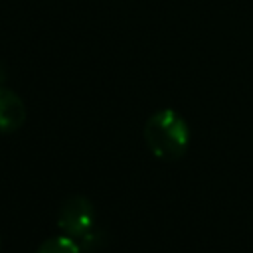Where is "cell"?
Here are the masks:
<instances>
[{"label":"cell","mask_w":253,"mask_h":253,"mask_svg":"<svg viewBox=\"0 0 253 253\" xmlns=\"http://www.w3.org/2000/svg\"><path fill=\"white\" fill-rule=\"evenodd\" d=\"M144 142L160 160H178L190 146V126L174 109H160L144 123Z\"/></svg>","instance_id":"cell-1"},{"label":"cell","mask_w":253,"mask_h":253,"mask_svg":"<svg viewBox=\"0 0 253 253\" xmlns=\"http://www.w3.org/2000/svg\"><path fill=\"white\" fill-rule=\"evenodd\" d=\"M95 206L85 196H71L67 198L57 211V225L63 235L83 243L95 227Z\"/></svg>","instance_id":"cell-2"},{"label":"cell","mask_w":253,"mask_h":253,"mask_svg":"<svg viewBox=\"0 0 253 253\" xmlns=\"http://www.w3.org/2000/svg\"><path fill=\"white\" fill-rule=\"evenodd\" d=\"M24 123H26V105L22 97L8 87H0V132L2 134L16 132Z\"/></svg>","instance_id":"cell-3"},{"label":"cell","mask_w":253,"mask_h":253,"mask_svg":"<svg viewBox=\"0 0 253 253\" xmlns=\"http://www.w3.org/2000/svg\"><path fill=\"white\" fill-rule=\"evenodd\" d=\"M34 253H83L81 245L67 235H53L43 239Z\"/></svg>","instance_id":"cell-4"},{"label":"cell","mask_w":253,"mask_h":253,"mask_svg":"<svg viewBox=\"0 0 253 253\" xmlns=\"http://www.w3.org/2000/svg\"><path fill=\"white\" fill-rule=\"evenodd\" d=\"M0 251H2V241H0Z\"/></svg>","instance_id":"cell-5"}]
</instances>
